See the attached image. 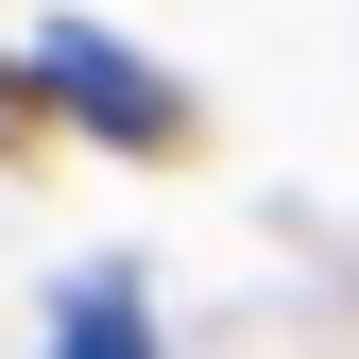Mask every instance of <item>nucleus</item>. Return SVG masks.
Returning <instances> with one entry per match:
<instances>
[{
    "label": "nucleus",
    "instance_id": "1",
    "mask_svg": "<svg viewBox=\"0 0 359 359\" xmlns=\"http://www.w3.org/2000/svg\"><path fill=\"white\" fill-rule=\"evenodd\" d=\"M69 359H137V308L103 291V308H86V325H69Z\"/></svg>",
    "mask_w": 359,
    "mask_h": 359
}]
</instances>
